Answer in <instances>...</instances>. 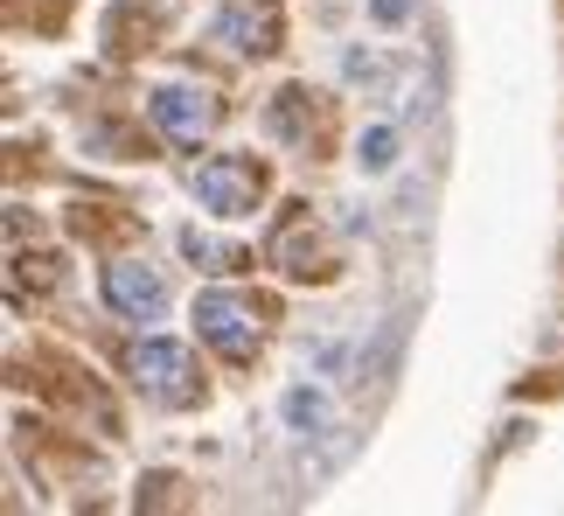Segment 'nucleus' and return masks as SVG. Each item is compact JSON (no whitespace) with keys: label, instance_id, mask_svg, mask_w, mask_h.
I'll return each mask as SVG.
<instances>
[{"label":"nucleus","instance_id":"obj_4","mask_svg":"<svg viewBox=\"0 0 564 516\" xmlns=\"http://www.w3.org/2000/svg\"><path fill=\"white\" fill-rule=\"evenodd\" d=\"M258 329H265V321H258L237 293H203V300H195V335H203L224 363H251Z\"/></svg>","mask_w":564,"mask_h":516},{"label":"nucleus","instance_id":"obj_9","mask_svg":"<svg viewBox=\"0 0 564 516\" xmlns=\"http://www.w3.org/2000/svg\"><path fill=\"white\" fill-rule=\"evenodd\" d=\"M188 258H195V266H209V272H245L251 266V258L245 251H230V245H216V238H203V230H188Z\"/></svg>","mask_w":564,"mask_h":516},{"label":"nucleus","instance_id":"obj_1","mask_svg":"<svg viewBox=\"0 0 564 516\" xmlns=\"http://www.w3.org/2000/svg\"><path fill=\"white\" fill-rule=\"evenodd\" d=\"M195 196H203V209H216V217H251V209L265 203V161L258 154H209L195 168Z\"/></svg>","mask_w":564,"mask_h":516},{"label":"nucleus","instance_id":"obj_11","mask_svg":"<svg viewBox=\"0 0 564 516\" xmlns=\"http://www.w3.org/2000/svg\"><path fill=\"white\" fill-rule=\"evenodd\" d=\"M286 419L300 426V433H314V426H321V419H328V398H321V391H314V384H300V391L286 398Z\"/></svg>","mask_w":564,"mask_h":516},{"label":"nucleus","instance_id":"obj_8","mask_svg":"<svg viewBox=\"0 0 564 516\" xmlns=\"http://www.w3.org/2000/svg\"><path fill=\"white\" fill-rule=\"evenodd\" d=\"M272 133L286 140V147H300V154H314V147H321V133H328V119L314 112V92H300V84H286V92L272 98Z\"/></svg>","mask_w":564,"mask_h":516},{"label":"nucleus","instance_id":"obj_2","mask_svg":"<svg viewBox=\"0 0 564 516\" xmlns=\"http://www.w3.org/2000/svg\"><path fill=\"white\" fill-rule=\"evenodd\" d=\"M133 384L154 405H195L203 398V370H195V356L182 350V342H140L133 350Z\"/></svg>","mask_w":564,"mask_h":516},{"label":"nucleus","instance_id":"obj_3","mask_svg":"<svg viewBox=\"0 0 564 516\" xmlns=\"http://www.w3.org/2000/svg\"><path fill=\"white\" fill-rule=\"evenodd\" d=\"M265 258H272L286 279H328V272H335V251H328V238H321V224H314L307 203H293L286 217H279Z\"/></svg>","mask_w":564,"mask_h":516},{"label":"nucleus","instance_id":"obj_6","mask_svg":"<svg viewBox=\"0 0 564 516\" xmlns=\"http://www.w3.org/2000/svg\"><path fill=\"white\" fill-rule=\"evenodd\" d=\"M216 35L237 56H272L286 42V14H279V0H224L216 8Z\"/></svg>","mask_w":564,"mask_h":516},{"label":"nucleus","instance_id":"obj_5","mask_svg":"<svg viewBox=\"0 0 564 516\" xmlns=\"http://www.w3.org/2000/svg\"><path fill=\"white\" fill-rule=\"evenodd\" d=\"M147 112H154L161 140H175V147H203V140H209V126L224 119V105H216L209 92H195V84H161V92H147Z\"/></svg>","mask_w":564,"mask_h":516},{"label":"nucleus","instance_id":"obj_10","mask_svg":"<svg viewBox=\"0 0 564 516\" xmlns=\"http://www.w3.org/2000/svg\"><path fill=\"white\" fill-rule=\"evenodd\" d=\"M356 161H362V175H390V168H398V133H390V126H370Z\"/></svg>","mask_w":564,"mask_h":516},{"label":"nucleus","instance_id":"obj_7","mask_svg":"<svg viewBox=\"0 0 564 516\" xmlns=\"http://www.w3.org/2000/svg\"><path fill=\"white\" fill-rule=\"evenodd\" d=\"M105 308L126 321H154L167 308V279L140 258H119V266H105Z\"/></svg>","mask_w":564,"mask_h":516}]
</instances>
